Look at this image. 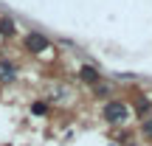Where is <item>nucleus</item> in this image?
<instances>
[{"instance_id":"f257e3e1","label":"nucleus","mask_w":152,"mask_h":146,"mask_svg":"<svg viewBox=\"0 0 152 146\" xmlns=\"http://www.w3.org/2000/svg\"><path fill=\"white\" fill-rule=\"evenodd\" d=\"M102 118L107 121V124H124V121L130 118V110H127L124 101H107V104H104Z\"/></svg>"},{"instance_id":"f03ea898","label":"nucleus","mask_w":152,"mask_h":146,"mask_svg":"<svg viewBox=\"0 0 152 146\" xmlns=\"http://www.w3.org/2000/svg\"><path fill=\"white\" fill-rule=\"evenodd\" d=\"M48 37H45V34H37V31H31L26 37V51L28 54H42V51H48Z\"/></svg>"},{"instance_id":"7ed1b4c3","label":"nucleus","mask_w":152,"mask_h":146,"mask_svg":"<svg viewBox=\"0 0 152 146\" xmlns=\"http://www.w3.org/2000/svg\"><path fill=\"white\" fill-rule=\"evenodd\" d=\"M17 76V65L9 59H0V81H14Z\"/></svg>"},{"instance_id":"20e7f679","label":"nucleus","mask_w":152,"mask_h":146,"mask_svg":"<svg viewBox=\"0 0 152 146\" xmlns=\"http://www.w3.org/2000/svg\"><path fill=\"white\" fill-rule=\"evenodd\" d=\"M79 79L87 81V84H96V81H99V70H96L93 65H82V68H79Z\"/></svg>"},{"instance_id":"39448f33","label":"nucleus","mask_w":152,"mask_h":146,"mask_svg":"<svg viewBox=\"0 0 152 146\" xmlns=\"http://www.w3.org/2000/svg\"><path fill=\"white\" fill-rule=\"evenodd\" d=\"M0 34H3V37H14V34H17V25H14V20L3 17V20H0Z\"/></svg>"},{"instance_id":"423d86ee","label":"nucleus","mask_w":152,"mask_h":146,"mask_svg":"<svg viewBox=\"0 0 152 146\" xmlns=\"http://www.w3.org/2000/svg\"><path fill=\"white\" fill-rule=\"evenodd\" d=\"M31 113L34 115H45V113H48V104H45V101H34L31 104Z\"/></svg>"},{"instance_id":"0eeeda50","label":"nucleus","mask_w":152,"mask_h":146,"mask_svg":"<svg viewBox=\"0 0 152 146\" xmlns=\"http://www.w3.org/2000/svg\"><path fill=\"white\" fill-rule=\"evenodd\" d=\"M135 110H138V115H147V110H149V101H147V98H141V101L135 104Z\"/></svg>"},{"instance_id":"6e6552de","label":"nucleus","mask_w":152,"mask_h":146,"mask_svg":"<svg viewBox=\"0 0 152 146\" xmlns=\"http://www.w3.org/2000/svg\"><path fill=\"white\" fill-rule=\"evenodd\" d=\"M144 135H149V138H152V118L144 121Z\"/></svg>"},{"instance_id":"1a4fd4ad","label":"nucleus","mask_w":152,"mask_h":146,"mask_svg":"<svg viewBox=\"0 0 152 146\" xmlns=\"http://www.w3.org/2000/svg\"><path fill=\"white\" fill-rule=\"evenodd\" d=\"M96 96H99V98H104V96H110V90H107V87H102V84H99V87H96Z\"/></svg>"}]
</instances>
